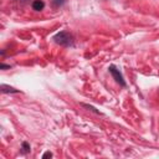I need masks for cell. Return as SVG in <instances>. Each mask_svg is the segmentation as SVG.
I'll list each match as a JSON object with an SVG mask.
<instances>
[{"instance_id":"obj_3","label":"cell","mask_w":159,"mask_h":159,"mask_svg":"<svg viewBox=\"0 0 159 159\" xmlns=\"http://www.w3.org/2000/svg\"><path fill=\"white\" fill-rule=\"evenodd\" d=\"M0 89H1L2 93H17L19 92V89H16L14 87H10V86H6V84H1Z\"/></svg>"},{"instance_id":"obj_6","label":"cell","mask_w":159,"mask_h":159,"mask_svg":"<svg viewBox=\"0 0 159 159\" xmlns=\"http://www.w3.org/2000/svg\"><path fill=\"white\" fill-rule=\"evenodd\" d=\"M22 148H24V150H25L26 153H27V152H30V145H29L26 142H24V143H22Z\"/></svg>"},{"instance_id":"obj_1","label":"cell","mask_w":159,"mask_h":159,"mask_svg":"<svg viewBox=\"0 0 159 159\" xmlns=\"http://www.w3.org/2000/svg\"><path fill=\"white\" fill-rule=\"evenodd\" d=\"M71 35L68 34V32H65V31H61V32H58L57 35H55V37H53V40L57 42V43H60V45H70L71 43Z\"/></svg>"},{"instance_id":"obj_2","label":"cell","mask_w":159,"mask_h":159,"mask_svg":"<svg viewBox=\"0 0 159 159\" xmlns=\"http://www.w3.org/2000/svg\"><path fill=\"white\" fill-rule=\"evenodd\" d=\"M109 72L112 73V76H113V78L116 80V82H118L120 86H125V82H124V80H123V76L120 75V72H119L114 66H109Z\"/></svg>"},{"instance_id":"obj_5","label":"cell","mask_w":159,"mask_h":159,"mask_svg":"<svg viewBox=\"0 0 159 159\" xmlns=\"http://www.w3.org/2000/svg\"><path fill=\"white\" fill-rule=\"evenodd\" d=\"M82 106H83V107H86V108H88V109H91L92 112H94V113H97V114H101V112H99V111H97L94 107H92V106H89V104H84V103H82Z\"/></svg>"},{"instance_id":"obj_7","label":"cell","mask_w":159,"mask_h":159,"mask_svg":"<svg viewBox=\"0 0 159 159\" xmlns=\"http://www.w3.org/2000/svg\"><path fill=\"white\" fill-rule=\"evenodd\" d=\"M52 157V154L50 153V152H46L43 155H42V159H45V158H51Z\"/></svg>"},{"instance_id":"obj_8","label":"cell","mask_w":159,"mask_h":159,"mask_svg":"<svg viewBox=\"0 0 159 159\" xmlns=\"http://www.w3.org/2000/svg\"><path fill=\"white\" fill-rule=\"evenodd\" d=\"M0 67H1V68H10V66H7V65H1Z\"/></svg>"},{"instance_id":"obj_4","label":"cell","mask_w":159,"mask_h":159,"mask_svg":"<svg viewBox=\"0 0 159 159\" xmlns=\"http://www.w3.org/2000/svg\"><path fill=\"white\" fill-rule=\"evenodd\" d=\"M43 6H45V2H43L42 0H35V1L32 2V9H34V10L40 11V10L43 9Z\"/></svg>"}]
</instances>
